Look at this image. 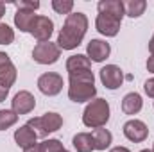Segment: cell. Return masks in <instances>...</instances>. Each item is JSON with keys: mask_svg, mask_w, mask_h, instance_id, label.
<instances>
[{"mask_svg": "<svg viewBox=\"0 0 154 152\" xmlns=\"http://www.w3.org/2000/svg\"><path fill=\"white\" fill-rule=\"evenodd\" d=\"M88 31V18L84 13H70L65 20V25L57 36V47L63 50H74L81 45Z\"/></svg>", "mask_w": 154, "mask_h": 152, "instance_id": "cell-1", "label": "cell"}, {"mask_svg": "<svg viewBox=\"0 0 154 152\" xmlns=\"http://www.w3.org/2000/svg\"><path fill=\"white\" fill-rule=\"evenodd\" d=\"M36 14L34 11H29V9H18L16 14H14V25L22 31V32H29L31 31V25L34 22Z\"/></svg>", "mask_w": 154, "mask_h": 152, "instance_id": "cell-16", "label": "cell"}, {"mask_svg": "<svg viewBox=\"0 0 154 152\" xmlns=\"http://www.w3.org/2000/svg\"><path fill=\"white\" fill-rule=\"evenodd\" d=\"M63 152H68V150H63Z\"/></svg>", "mask_w": 154, "mask_h": 152, "instance_id": "cell-35", "label": "cell"}, {"mask_svg": "<svg viewBox=\"0 0 154 152\" xmlns=\"http://www.w3.org/2000/svg\"><path fill=\"white\" fill-rule=\"evenodd\" d=\"M41 147H43V152H63L65 150V147H63V143L59 140H45L41 143Z\"/></svg>", "mask_w": 154, "mask_h": 152, "instance_id": "cell-25", "label": "cell"}, {"mask_svg": "<svg viewBox=\"0 0 154 152\" xmlns=\"http://www.w3.org/2000/svg\"><path fill=\"white\" fill-rule=\"evenodd\" d=\"M16 81V68L5 52H0V86L11 88Z\"/></svg>", "mask_w": 154, "mask_h": 152, "instance_id": "cell-11", "label": "cell"}, {"mask_svg": "<svg viewBox=\"0 0 154 152\" xmlns=\"http://www.w3.org/2000/svg\"><path fill=\"white\" fill-rule=\"evenodd\" d=\"M4 14H5V4H4V2H0V18H2Z\"/></svg>", "mask_w": 154, "mask_h": 152, "instance_id": "cell-33", "label": "cell"}, {"mask_svg": "<svg viewBox=\"0 0 154 152\" xmlns=\"http://www.w3.org/2000/svg\"><path fill=\"white\" fill-rule=\"evenodd\" d=\"M27 125L38 134L41 138L48 136L50 132H56L63 127V118L61 114L57 113H45L43 116H38V118H31L27 122Z\"/></svg>", "mask_w": 154, "mask_h": 152, "instance_id": "cell-4", "label": "cell"}, {"mask_svg": "<svg viewBox=\"0 0 154 152\" xmlns=\"http://www.w3.org/2000/svg\"><path fill=\"white\" fill-rule=\"evenodd\" d=\"M11 106H13V111L18 116L20 114H27L36 108V99L29 91H18L14 95V99L11 100Z\"/></svg>", "mask_w": 154, "mask_h": 152, "instance_id": "cell-10", "label": "cell"}, {"mask_svg": "<svg viewBox=\"0 0 154 152\" xmlns=\"http://www.w3.org/2000/svg\"><path fill=\"white\" fill-rule=\"evenodd\" d=\"M91 136H93V145H95V150H106L109 145H111V140H113V136H111V132L108 131V129H95L93 132H91Z\"/></svg>", "mask_w": 154, "mask_h": 152, "instance_id": "cell-19", "label": "cell"}, {"mask_svg": "<svg viewBox=\"0 0 154 152\" xmlns=\"http://www.w3.org/2000/svg\"><path fill=\"white\" fill-rule=\"evenodd\" d=\"M143 90H145V93H147L149 97H152V99H154V77H151V79H147V81H145Z\"/></svg>", "mask_w": 154, "mask_h": 152, "instance_id": "cell-27", "label": "cell"}, {"mask_svg": "<svg viewBox=\"0 0 154 152\" xmlns=\"http://www.w3.org/2000/svg\"><path fill=\"white\" fill-rule=\"evenodd\" d=\"M90 66H91V63H90L88 56H82V54L70 56L68 61H66V70H68V74L81 72V70H90Z\"/></svg>", "mask_w": 154, "mask_h": 152, "instance_id": "cell-20", "label": "cell"}, {"mask_svg": "<svg viewBox=\"0 0 154 152\" xmlns=\"http://www.w3.org/2000/svg\"><path fill=\"white\" fill-rule=\"evenodd\" d=\"M140 152H152V150H149V149H143V150H140Z\"/></svg>", "mask_w": 154, "mask_h": 152, "instance_id": "cell-34", "label": "cell"}, {"mask_svg": "<svg viewBox=\"0 0 154 152\" xmlns=\"http://www.w3.org/2000/svg\"><path fill=\"white\" fill-rule=\"evenodd\" d=\"M7 93H9V88H4V86H0V102H2V100H5Z\"/></svg>", "mask_w": 154, "mask_h": 152, "instance_id": "cell-30", "label": "cell"}, {"mask_svg": "<svg viewBox=\"0 0 154 152\" xmlns=\"http://www.w3.org/2000/svg\"><path fill=\"white\" fill-rule=\"evenodd\" d=\"M72 145L77 152H91L95 150V145H93V136L90 132H79L74 136L72 140Z\"/></svg>", "mask_w": 154, "mask_h": 152, "instance_id": "cell-18", "label": "cell"}, {"mask_svg": "<svg viewBox=\"0 0 154 152\" xmlns=\"http://www.w3.org/2000/svg\"><path fill=\"white\" fill-rule=\"evenodd\" d=\"M147 70H149L151 74H154V56H151V57L147 59Z\"/></svg>", "mask_w": 154, "mask_h": 152, "instance_id": "cell-29", "label": "cell"}, {"mask_svg": "<svg viewBox=\"0 0 154 152\" xmlns=\"http://www.w3.org/2000/svg\"><path fill=\"white\" fill-rule=\"evenodd\" d=\"M149 52L154 56V36L151 38V41H149Z\"/></svg>", "mask_w": 154, "mask_h": 152, "instance_id": "cell-32", "label": "cell"}, {"mask_svg": "<svg viewBox=\"0 0 154 152\" xmlns=\"http://www.w3.org/2000/svg\"><path fill=\"white\" fill-rule=\"evenodd\" d=\"M14 41V31L7 23H0V45H11Z\"/></svg>", "mask_w": 154, "mask_h": 152, "instance_id": "cell-24", "label": "cell"}, {"mask_svg": "<svg viewBox=\"0 0 154 152\" xmlns=\"http://www.w3.org/2000/svg\"><path fill=\"white\" fill-rule=\"evenodd\" d=\"M38 88L43 95L54 97V95L61 93V90H63V77L56 72H47V74L39 75Z\"/></svg>", "mask_w": 154, "mask_h": 152, "instance_id": "cell-6", "label": "cell"}, {"mask_svg": "<svg viewBox=\"0 0 154 152\" xmlns=\"http://www.w3.org/2000/svg\"><path fill=\"white\" fill-rule=\"evenodd\" d=\"M109 52H111V47L109 43L102 41V39H91L86 47V54H88V59L91 57V61L95 63H102L104 59L109 57Z\"/></svg>", "mask_w": 154, "mask_h": 152, "instance_id": "cell-13", "label": "cell"}, {"mask_svg": "<svg viewBox=\"0 0 154 152\" xmlns=\"http://www.w3.org/2000/svg\"><path fill=\"white\" fill-rule=\"evenodd\" d=\"M142 106H143V100H142V97L138 93H127L124 97V100H122V111L125 114L140 113Z\"/></svg>", "mask_w": 154, "mask_h": 152, "instance_id": "cell-17", "label": "cell"}, {"mask_svg": "<svg viewBox=\"0 0 154 152\" xmlns=\"http://www.w3.org/2000/svg\"><path fill=\"white\" fill-rule=\"evenodd\" d=\"M16 122H18V114L14 113L13 109H0V131L9 129Z\"/></svg>", "mask_w": 154, "mask_h": 152, "instance_id": "cell-22", "label": "cell"}, {"mask_svg": "<svg viewBox=\"0 0 154 152\" xmlns=\"http://www.w3.org/2000/svg\"><path fill=\"white\" fill-rule=\"evenodd\" d=\"M152 152H154V147H152Z\"/></svg>", "mask_w": 154, "mask_h": 152, "instance_id": "cell-36", "label": "cell"}, {"mask_svg": "<svg viewBox=\"0 0 154 152\" xmlns=\"http://www.w3.org/2000/svg\"><path fill=\"white\" fill-rule=\"evenodd\" d=\"M16 9H29V11H36L39 7V2H34V0H22V2H16L14 4Z\"/></svg>", "mask_w": 154, "mask_h": 152, "instance_id": "cell-26", "label": "cell"}, {"mask_svg": "<svg viewBox=\"0 0 154 152\" xmlns=\"http://www.w3.org/2000/svg\"><path fill=\"white\" fill-rule=\"evenodd\" d=\"M109 152H131V150L125 149V147H115V149H111Z\"/></svg>", "mask_w": 154, "mask_h": 152, "instance_id": "cell-31", "label": "cell"}, {"mask_svg": "<svg viewBox=\"0 0 154 152\" xmlns=\"http://www.w3.org/2000/svg\"><path fill=\"white\" fill-rule=\"evenodd\" d=\"M59 56H61V48L50 41L38 43L32 50V59L39 65H54L59 59Z\"/></svg>", "mask_w": 154, "mask_h": 152, "instance_id": "cell-5", "label": "cell"}, {"mask_svg": "<svg viewBox=\"0 0 154 152\" xmlns=\"http://www.w3.org/2000/svg\"><path fill=\"white\" fill-rule=\"evenodd\" d=\"M100 81L108 90H116L124 82V72L116 65H106L100 70Z\"/></svg>", "mask_w": 154, "mask_h": 152, "instance_id": "cell-9", "label": "cell"}, {"mask_svg": "<svg viewBox=\"0 0 154 152\" xmlns=\"http://www.w3.org/2000/svg\"><path fill=\"white\" fill-rule=\"evenodd\" d=\"M109 120V104L106 99H95L91 100L84 113H82V123L91 129H100Z\"/></svg>", "mask_w": 154, "mask_h": 152, "instance_id": "cell-3", "label": "cell"}, {"mask_svg": "<svg viewBox=\"0 0 154 152\" xmlns=\"http://www.w3.org/2000/svg\"><path fill=\"white\" fill-rule=\"evenodd\" d=\"M23 152H43V147H41V143H34L32 147H29V149H25Z\"/></svg>", "mask_w": 154, "mask_h": 152, "instance_id": "cell-28", "label": "cell"}, {"mask_svg": "<svg viewBox=\"0 0 154 152\" xmlns=\"http://www.w3.org/2000/svg\"><path fill=\"white\" fill-rule=\"evenodd\" d=\"M97 9H99V13L115 16L118 20H122L124 14H125L124 2H122V0H100V2L97 4Z\"/></svg>", "mask_w": 154, "mask_h": 152, "instance_id": "cell-15", "label": "cell"}, {"mask_svg": "<svg viewBox=\"0 0 154 152\" xmlns=\"http://www.w3.org/2000/svg\"><path fill=\"white\" fill-rule=\"evenodd\" d=\"M36 138H38V134H36L27 123L14 131V141H16V145L22 147L23 150L29 149V147H32V145L36 143Z\"/></svg>", "mask_w": 154, "mask_h": 152, "instance_id": "cell-14", "label": "cell"}, {"mask_svg": "<svg viewBox=\"0 0 154 152\" xmlns=\"http://www.w3.org/2000/svg\"><path fill=\"white\" fill-rule=\"evenodd\" d=\"M52 9L57 14H70L74 9V2L72 0H52Z\"/></svg>", "mask_w": 154, "mask_h": 152, "instance_id": "cell-23", "label": "cell"}, {"mask_svg": "<svg viewBox=\"0 0 154 152\" xmlns=\"http://www.w3.org/2000/svg\"><path fill=\"white\" fill-rule=\"evenodd\" d=\"M70 75V88H68V99L72 102H88L97 95L95 88V77L91 70H81L68 74Z\"/></svg>", "mask_w": 154, "mask_h": 152, "instance_id": "cell-2", "label": "cell"}, {"mask_svg": "<svg viewBox=\"0 0 154 152\" xmlns=\"http://www.w3.org/2000/svg\"><path fill=\"white\" fill-rule=\"evenodd\" d=\"M124 136L133 143H140L149 136V129L142 120H129L124 123Z\"/></svg>", "mask_w": 154, "mask_h": 152, "instance_id": "cell-8", "label": "cell"}, {"mask_svg": "<svg viewBox=\"0 0 154 152\" xmlns=\"http://www.w3.org/2000/svg\"><path fill=\"white\" fill-rule=\"evenodd\" d=\"M147 7V2L145 0H127L124 2V9H125V14L131 16V18H138L143 14Z\"/></svg>", "mask_w": 154, "mask_h": 152, "instance_id": "cell-21", "label": "cell"}, {"mask_svg": "<svg viewBox=\"0 0 154 152\" xmlns=\"http://www.w3.org/2000/svg\"><path fill=\"white\" fill-rule=\"evenodd\" d=\"M29 32L38 39L39 43L50 41V36H52V32H54V23H52V20H50L48 16H38V14H36V18H34V22H32Z\"/></svg>", "mask_w": 154, "mask_h": 152, "instance_id": "cell-7", "label": "cell"}, {"mask_svg": "<svg viewBox=\"0 0 154 152\" xmlns=\"http://www.w3.org/2000/svg\"><path fill=\"white\" fill-rule=\"evenodd\" d=\"M120 23H122V20H118L115 16H109V14H104V13H99V16L95 20L97 31L104 36H116L120 31Z\"/></svg>", "mask_w": 154, "mask_h": 152, "instance_id": "cell-12", "label": "cell"}]
</instances>
